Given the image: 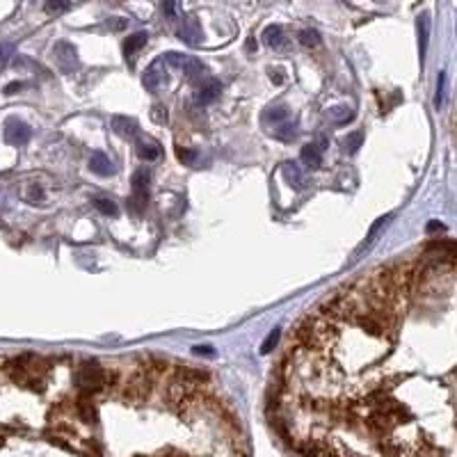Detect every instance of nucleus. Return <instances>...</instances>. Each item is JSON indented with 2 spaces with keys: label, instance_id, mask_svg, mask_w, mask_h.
<instances>
[{
  "label": "nucleus",
  "instance_id": "f257e3e1",
  "mask_svg": "<svg viewBox=\"0 0 457 457\" xmlns=\"http://www.w3.org/2000/svg\"><path fill=\"white\" fill-rule=\"evenodd\" d=\"M73 382H76V386L80 388V391L90 395V393L101 391V388L110 386V375H108L103 368H99L97 364L87 361V364H83L76 371V378H73Z\"/></svg>",
  "mask_w": 457,
  "mask_h": 457
},
{
  "label": "nucleus",
  "instance_id": "f03ea898",
  "mask_svg": "<svg viewBox=\"0 0 457 457\" xmlns=\"http://www.w3.org/2000/svg\"><path fill=\"white\" fill-rule=\"evenodd\" d=\"M53 60H55L58 69L62 73H73L80 69V58L76 46L69 42H58L53 46Z\"/></svg>",
  "mask_w": 457,
  "mask_h": 457
},
{
  "label": "nucleus",
  "instance_id": "7ed1b4c3",
  "mask_svg": "<svg viewBox=\"0 0 457 457\" xmlns=\"http://www.w3.org/2000/svg\"><path fill=\"white\" fill-rule=\"evenodd\" d=\"M162 62L176 66V69L186 73L188 78H197L206 71L201 60H197L195 55H183V53H167V55H162Z\"/></svg>",
  "mask_w": 457,
  "mask_h": 457
},
{
  "label": "nucleus",
  "instance_id": "20e7f679",
  "mask_svg": "<svg viewBox=\"0 0 457 457\" xmlns=\"http://www.w3.org/2000/svg\"><path fill=\"white\" fill-rule=\"evenodd\" d=\"M32 138V128L25 124V121L12 117L8 119V124H5V142L12 147H23L28 145Z\"/></svg>",
  "mask_w": 457,
  "mask_h": 457
},
{
  "label": "nucleus",
  "instance_id": "39448f33",
  "mask_svg": "<svg viewBox=\"0 0 457 457\" xmlns=\"http://www.w3.org/2000/svg\"><path fill=\"white\" fill-rule=\"evenodd\" d=\"M142 85H145V90H149V92H158L162 85H167V69H165L162 58H158L151 66H149L145 78H142Z\"/></svg>",
  "mask_w": 457,
  "mask_h": 457
},
{
  "label": "nucleus",
  "instance_id": "423d86ee",
  "mask_svg": "<svg viewBox=\"0 0 457 457\" xmlns=\"http://www.w3.org/2000/svg\"><path fill=\"white\" fill-rule=\"evenodd\" d=\"M176 35H179L181 42H186L190 46H197V44L203 42V30H201V25L195 16L183 18V23H181V28L176 30Z\"/></svg>",
  "mask_w": 457,
  "mask_h": 457
},
{
  "label": "nucleus",
  "instance_id": "0eeeda50",
  "mask_svg": "<svg viewBox=\"0 0 457 457\" xmlns=\"http://www.w3.org/2000/svg\"><path fill=\"white\" fill-rule=\"evenodd\" d=\"M110 126L119 138H138V131H140L138 119L128 117V114H114Z\"/></svg>",
  "mask_w": 457,
  "mask_h": 457
},
{
  "label": "nucleus",
  "instance_id": "6e6552de",
  "mask_svg": "<svg viewBox=\"0 0 457 457\" xmlns=\"http://www.w3.org/2000/svg\"><path fill=\"white\" fill-rule=\"evenodd\" d=\"M220 94H222L220 80H206V83L195 92V103L197 106H210L217 97H220Z\"/></svg>",
  "mask_w": 457,
  "mask_h": 457
},
{
  "label": "nucleus",
  "instance_id": "1a4fd4ad",
  "mask_svg": "<svg viewBox=\"0 0 457 457\" xmlns=\"http://www.w3.org/2000/svg\"><path fill=\"white\" fill-rule=\"evenodd\" d=\"M135 151H138V156L142 160L153 162V160H158L162 156V147L156 140H151V138H138V140H135Z\"/></svg>",
  "mask_w": 457,
  "mask_h": 457
},
{
  "label": "nucleus",
  "instance_id": "9d476101",
  "mask_svg": "<svg viewBox=\"0 0 457 457\" xmlns=\"http://www.w3.org/2000/svg\"><path fill=\"white\" fill-rule=\"evenodd\" d=\"M325 119L330 121V126L341 128V126H345L347 121L354 119V110L347 106H334L330 110H325Z\"/></svg>",
  "mask_w": 457,
  "mask_h": 457
},
{
  "label": "nucleus",
  "instance_id": "9b49d317",
  "mask_svg": "<svg viewBox=\"0 0 457 457\" xmlns=\"http://www.w3.org/2000/svg\"><path fill=\"white\" fill-rule=\"evenodd\" d=\"M147 42H149L147 32H135V35L128 37L126 42H124V58H126V62L133 64V58L138 55L142 49H145Z\"/></svg>",
  "mask_w": 457,
  "mask_h": 457
},
{
  "label": "nucleus",
  "instance_id": "f8f14e48",
  "mask_svg": "<svg viewBox=\"0 0 457 457\" xmlns=\"http://www.w3.org/2000/svg\"><path fill=\"white\" fill-rule=\"evenodd\" d=\"M263 42H265V46H270V49L284 51L286 49V35H284L282 25H268V28L263 30Z\"/></svg>",
  "mask_w": 457,
  "mask_h": 457
},
{
  "label": "nucleus",
  "instance_id": "ddd939ff",
  "mask_svg": "<svg viewBox=\"0 0 457 457\" xmlns=\"http://www.w3.org/2000/svg\"><path fill=\"white\" fill-rule=\"evenodd\" d=\"M90 169L97 172L99 176H110V174H114V162L108 158L103 151H97V153H92V158H90Z\"/></svg>",
  "mask_w": 457,
  "mask_h": 457
},
{
  "label": "nucleus",
  "instance_id": "4468645a",
  "mask_svg": "<svg viewBox=\"0 0 457 457\" xmlns=\"http://www.w3.org/2000/svg\"><path fill=\"white\" fill-rule=\"evenodd\" d=\"M131 183H133V195L149 197V183H151V172H149V169H135Z\"/></svg>",
  "mask_w": 457,
  "mask_h": 457
},
{
  "label": "nucleus",
  "instance_id": "2eb2a0df",
  "mask_svg": "<svg viewBox=\"0 0 457 457\" xmlns=\"http://www.w3.org/2000/svg\"><path fill=\"white\" fill-rule=\"evenodd\" d=\"M286 119H291V110L286 106H272L263 112V121L265 124H275V128L284 124Z\"/></svg>",
  "mask_w": 457,
  "mask_h": 457
},
{
  "label": "nucleus",
  "instance_id": "dca6fc26",
  "mask_svg": "<svg viewBox=\"0 0 457 457\" xmlns=\"http://www.w3.org/2000/svg\"><path fill=\"white\" fill-rule=\"evenodd\" d=\"M272 135H275L279 142H293L295 140V135H297V119H286L284 124H279L275 128V133Z\"/></svg>",
  "mask_w": 457,
  "mask_h": 457
},
{
  "label": "nucleus",
  "instance_id": "f3484780",
  "mask_svg": "<svg viewBox=\"0 0 457 457\" xmlns=\"http://www.w3.org/2000/svg\"><path fill=\"white\" fill-rule=\"evenodd\" d=\"M299 158H302V162L309 169H318L320 165H323V153H320L313 145L302 147V153H299Z\"/></svg>",
  "mask_w": 457,
  "mask_h": 457
},
{
  "label": "nucleus",
  "instance_id": "a211bd4d",
  "mask_svg": "<svg viewBox=\"0 0 457 457\" xmlns=\"http://www.w3.org/2000/svg\"><path fill=\"white\" fill-rule=\"evenodd\" d=\"M428 39H430V16L423 14L419 16V46H421V62L423 58H425V51H428Z\"/></svg>",
  "mask_w": 457,
  "mask_h": 457
},
{
  "label": "nucleus",
  "instance_id": "6ab92c4d",
  "mask_svg": "<svg viewBox=\"0 0 457 457\" xmlns=\"http://www.w3.org/2000/svg\"><path fill=\"white\" fill-rule=\"evenodd\" d=\"M284 176H286V181H288L293 188H302L304 186L302 169H299L295 162H286V165H284Z\"/></svg>",
  "mask_w": 457,
  "mask_h": 457
},
{
  "label": "nucleus",
  "instance_id": "aec40b11",
  "mask_svg": "<svg viewBox=\"0 0 457 457\" xmlns=\"http://www.w3.org/2000/svg\"><path fill=\"white\" fill-rule=\"evenodd\" d=\"M94 206H97L99 213H103V215H110V217L119 215V206L112 199H106V197H99V199H94Z\"/></svg>",
  "mask_w": 457,
  "mask_h": 457
},
{
  "label": "nucleus",
  "instance_id": "412c9836",
  "mask_svg": "<svg viewBox=\"0 0 457 457\" xmlns=\"http://www.w3.org/2000/svg\"><path fill=\"white\" fill-rule=\"evenodd\" d=\"M361 145H364V133H361V131H354V133H350L343 140V149L347 153H357L361 149Z\"/></svg>",
  "mask_w": 457,
  "mask_h": 457
},
{
  "label": "nucleus",
  "instance_id": "4be33fe9",
  "mask_svg": "<svg viewBox=\"0 0 457 457\" xmlns=\"http://www.w3.org/2000/svg\"><path fill=\"white\" fill-rule=\"evenodd\" d=\"M23 199L30 201V203H42L46 199V193H44L42 186H35V183H32V186H28L23 190Z\"/></svg>",
  "mask_w": 457,
  "mask_h": 457
},
{
  "label": "nucleus",
  "instance_id": "5701e85b",
  "mask_svg": "<svg viewBox=\"0 0 457 457\" xmlns=\"http://www.w3.org/2000/svg\"><path fill=\"white\" fill-rule=\"evenodd\" d=\"M297 39H299V44L306 46V49H316V46L320 44V35H318V30H311V28H306V30L299 32Z\"/></svg>",
  "mask_w": 457,
  "mask_h": 457
},
{
  "label": "nucleus",
  "instance_id": "b1692460",
  "mask_svg": "<svg viewBox=\"0 0 457 457\" xmlns=\"http://www.w3.org/2000/svg\"><path fill=\"white\" fill-rule=\"evenodd\" d=\"M78 414H80V419L87 421V423L97 421V409H94V405L90 400H80L78 402Z\"/></svg>",
  "mask_w": 457,
  "mask_h": 457
},
{
  "label": "nucleus",
  "instance_id": "393cba45",
  "mask_svg": "<svg viewBox=\"0 0 457 457\" xmlns=\"http://www.w3.org/2000/svg\"><path fill=\"white\" fill-rule=\"evenodd\" d=\"M176 158H179L183 165H197V160H199V151H195V149L179 147V149H176Z\"/></svg>",
  "mask_w": 457,
  "mask_h": 457
},
{
  "label": "nucleus",
  "instance_id": "a878e982",
  "mask_svg": "<svg viewBox=\"0 0 457 457\" xmlns=\"http://www.w3.org/2000/svg\"><path fill=\"white\" fill-rule=\"evenodd\" d=\"M279 336H282V330H272L270 334H268V338L263 341V345H261V354H270L272 350L277 347V343H279Z\"/></svg>",
  "mask_w": 457,
  "mask_h": 457
},
{
  "label": "nucleus",
  "instance_id": "bb28decb",
  "mask_svg": "<svg viewBox=\"0 0 457 457\" xmlns=\"http://www.w3.org/2000/svg\"><path fill=\"white\" fill-rule=\"evenodd\" d=\"M69 0H46L44 10L49 12V14H62V12L69 10Z\"/></svg>",
  "mask_w": 457,
  "mask_h": 457
},
{
  "label": "nucleus",
  "instance_id": "cd10ccee",
  "mask_svg": "<svg viewBox=\"0 0 457 457\" xmlns=\"http://www.w3.org/2000/svg\"><path fill=\"white\" fill-rule=\"evenodd\" d=\"M443 94H446V73H439V80H436V99H434V108L443 106Z\"/></svg>",
  "mask_w": 457,
  "mask_h": 457
},
{
  "label": "nucleus",
  "instance_id": "c85d7f7f",
  "mask_svg": "<svg viewBox=\"0 0 457 457\" xmlns=\"http://www.w3.org/2000/svg\"><path fill=\"white\" fill-rule=\"evenodd\" d=\"M160 10H162V14H165L167 18H176V16H179V8H176V0H162Z\"/></svg>",
  "mask_w": 457,
  "mask_h": 457
},
{
  "label": "nucleus",
  "instance_id": "c756f323",
  "mask_svg": "<svg viewBox=\"0 0 457 457\" xmlns=\"http://www.w3.org/2000/svg\"><path fill=\"white\" fill-rule=\"evenodd\" d=\"M151 119L156 121V124H167V108L153 106L151 108Z\"/></svg>",
  "mask_w": 457,
  "mask_h": 457
},
{
  "label": "nucleus",
  "instance_id": "7c9ffc66",
  "mask_svg": "<svg viewBox=\"0 0 457 457\" xmlns=\"http://www.w3.org/2000/svg\"><path fill=\"white\" fill-rule=\"evenodd\" d=\"M126 25H128V21H126V18H108V28H110V30H114V32L124 30Z\"/></svg>",
  "mask_w": 457,
  "mask_h": 457
},
{
  "label": "nucleus",
  "instance_id": "2f4dec72",
  "mask_svg": "<svg viewBox=\"0 0 457 457\" xmlns=\"http://www.w3.org/2000/svg\"><path fill=\"white\" fill-rule=\"evenodd\" d=\"M268 73H270V80H272V83H275V85H284L286 73H284L282 69H270Z\"/></svg>",
  "mask_w": 457,
  "mask_h": 457
},
{
  "label": "nucleus",
  "instance_id": "473e14b6",
  "mask_svg": "<svg viewBox=\"0 0 457 457\" xmlns=\"http://www.w3.org/2000/svg\"><path fill=\"white\" fill-rule=\"evenodd\" d=\"M12 53H14V46H12V44H5L3 49H0V64H5V62H8Z\"/></svg>",
  "mask_w": 457,
  "mask_h": 457
},
{
  "label": "nucleus",
  "instance_id": "72a5a7b5",
  "mask_svg": "<svg viewBox=\"0 0 457 457\" xmlns=\"http://www.w3.org/2000/svg\"><path fill=\"white\" fill-rule=\"evenodd\" d=\"M327 145H330V140H327V135H325V133H320V135H318V142H316V145H313V147H316L318 151L323 153L325 149H327Z\"/></svg>",
  "mask_w": 457,
  "mask_h": 457
},
{
  "label": "nucleus",
  "instance_id": "f704fd0d",
  "mask_svg": "<svg viewBox=\"0 0 457 457\" xmlns=\"http://www.w3.org/2000/svg\"><path fill=\"white\" fill-rule=\"evenodd\" d=\"M195 354H203V357H213V347H208V345H197L195 350H193Z\"/></svg>",
  "mask_w": 457,
  "mask_h": 457
},
{
  "label": "nucleus",
  "instance_id": "c9c22d12",
  "mask_svg": "<svg viewBox=\"0 0 457 457\" xmlns=\"http://www.w3.org/2000/svg\"><path fill=\"white\" fill-rule=\"evenodd\" d=\"M434 231H446L443 222H430L428 224V234H434Z\"/></svg>",
  "mask_w": 457,
  "mask_h": 457
},
{
  "label": "nucleus",
  "instance_id": "e433bc0d",
  "mask_svg": "<svg viewBox=\"0 0 457 457\" xmlns=\"http://www.w3.org/2000/svg\"><path fill=\"white\" fill-rule=\"evenodd\" d=\"M23 87V83H10L8 87H5V94H14V92H18Z\"/></svg>",
  "mask_w": 457,
  "mask_h": 457
},
{
  "label": "nucleus",
  "instance_id": "4c0bfd02",
  "mask_svg": "<svg viewBox=\"0 0 457 457\" xmlns=\"http://www.w3.org/2000/svg\"><path fill=\"white\" fill-rule=\"evenodd\" d=\"M254 49H256V42H254V39H249V44H247V51L251 53V51H254Z\"/></svg>",
  "mask_w": 457,
  "mask_h": 457
}]
</instances>
